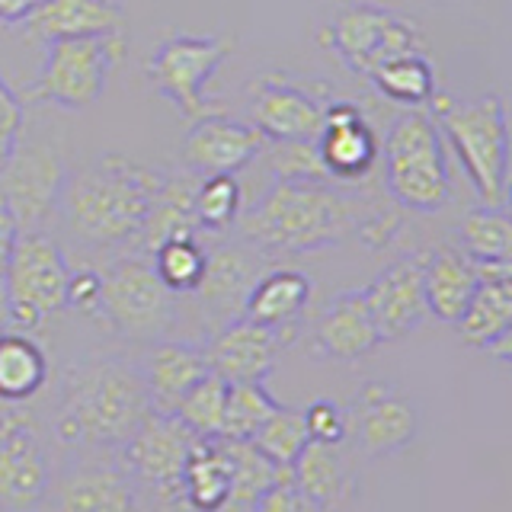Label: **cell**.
<instances>
[{"mask_svg":"<svg viewBox=\"0 0 512 512\" xmlns=\"http://www.w3.org/2000/svg\"><path fill=\"white\" fill-rule=\"evenodd\" d=\"M461 340L468 346L487 349L500 362H509L512 333V276L477 279L468 308L455 320Z\"/></svg>","mask_w":512,"mask_h":512,"instance_id":"25","label":"cell"},{"mask_svg":"<svg viewBox=\"0 0 512 512\" xmlns=\"http://www.w3.org/2000/svg\"><path fill=\"white\" fill-rule=\"evenodd\" d=\"M26 128V106L16 96V90L7 84V77L0 74V164L10 157L16 138L23 135Z\"/></svg>","mask_w":512,"mask_h":512,"instance_id":"41","label":"cell"},{"mask_svg":"<svg viewBox=\"0 0 512 512\" xmlns=\"http://www.w3.org/2000/svg\"><path fill=\"white\" fill-rule=\"evenodd\" d=\"M244 208V189L234 180V173H212L199 176L196 196H192V212H196L199 231L221 234L240 218Z\"/></svg>","mask_w":512,"mask_h":512,"instance_id":"35","label":"cell"},{"mask_svg":"<svg viewBox=\"0 0 512 512\" xmlns=\"http://www.w3.org/2000/svg\"><path fill=\"white\" fill-rule=\"evenodd\" d=\"M48 512H135V477L122 461L87 452L45 490Z\"/></svg>","mask_w":512,"mask_h":512,"instance_id":"13","label":"cell"},{"mask_svg":"<svg viewBox=\"0 0 512 512\" xmlns=\"http://www.w3.org/2000/svg\"><path fill=\"white\" fill-rule=\"evenodd\" d=\"M330 96L314 93L311 87L285 80L279 74H263L250 90L247 122L266 141H295L317 138L324 128V112Z\"/></svg>","mask_w":512,"mask_h":512,"instance_id":"14","label":"cell"},{"mask_svg":"<svg viewBox=\"0 0 512 512\" xmlns=\"http://www.w3.org/2000/svg\"><path fill=\"white\" fill-rule=\"evenodd\" d=\"M276 410H279V400L266 391L263 381H234V384H228L221 439L250 442L256 436V429H260Z\"/></svg>","mask_w":512,"mask_h":512,"instance_id":"34","label":"cell"},{"mask_svg":"<svg viewBox=\"0 0 512 512\" xmlns=\"http://www.w3.org/2000/svg\"><path fill=\"white\" fill-rule=\"evenodd\" d=\"M368 80L394 103H404L407 109H420L432 103L436 96V74L432 64L423 58V52H407L381 61L378 68L368 74Z\"/></svg>","mask_w":512,"mask_h":512,"instance_id":"32","label":"cell"},{"mask_svg":"<svg viewBox=\"0 0 512 512\" xmlns=\"http://www.w3.org/2000/svg\"><path fill=\"white\" fill-rule=\"evenodd\" d=\"M231 48L234 42L228 36H183L180 32L154 48V55L144 61V77L189 122H199L215 112L205 100V84L231 55Z\"/></svg>","mask_w":512,"mask_h":512,"instance_id":"9","label":"cell"},{"mask_svg":"<svg viewBox=\"0 0 512 512\" xmlns=\"http://www.w3.org/2000/svg\"><path fill=\"white\" fill-rule=\"evenodd\" d=\"M26 29L42 45L109 36L125 29V10L119 0H42L26 20Z\"/></svg>","mask_w":512,"mask_h":512,"instance_id":"24","label":"cell"},{"mask_svg":"<svg viewBox=\"0 0 512 512\" xmlns=\"http://www.w3.org/2000/svg\"><path fill=\"white\" fill-rule=\"evenodd\" d=\"M266 148V138L244 119H228V116H212L199 119L189 128L186 144H183V167L212 176V173H240L250 167L260 151Z\"/></svg>","mask_w":512,"mask_h":512,"instance_id":"20","label":"cell"},{"mask_svg":"<svg viewBox=\"0 0 512 512\" xmlns=\"http://www.w3.org/2000/svg\"><path fill=\"white\" fill-rule=\"evenodd\" d=\"M148 413L151 400L138 362L84 356L61 375L52 432L77 452H119Z\"/></svg>","mask_w":512,"mask_h":512,"instance_id":"1","label":"cell"},{"mask_svg":"<svg viewBox=\"0 0 512 512\" xmlns=\"http://www.w3.org/2000/svg\"><path fill=\"white\" fill-rule=\"evenodd\" d=\"M301 413H304V426H308L311 442L340 445L349 436L346 410L340 404H333V400H327V397H317L314 404H308Z\"/></svg>","mask_w":512,"mask_h":512,"instance_id":"40","label":"cell"},{"mask_svg":"<svg viewBox=\"0 0 512 512\" xmlns=\"http://www.w3.org/2000/svg\"><path fill=\"white\" fill-rule=\"evenodd\" d=\"M260 263L244 247H215L205 250V272L189 298L199 301L208 320H215V330L231 324L244 314V304L253 282L260 279Z\"/></svg>","mask_w":512,"mask_h":512,"instance_id":"21","label":"cell"},{"mask_svg":"<svg viewBox=\"0 0 512 512\" xmlns=\"http://www.w3.org/2000/svg\"><path fill=\"white\" fill-rule=\"evenodd\" d=\"M477 288V272L464 253L442 247L423 263V292L432 317L455 324Z\"/></svg>","mask_w":512,"mask_h":512,"instance_id":"29","label":"cell"},{"mask_svg":"<svg viewBox=\"0 0 512 512\" xmlns=\"http://www.w3.org/2000/svg\"><path fill=\"white\" fill-rule=\"evenodd\" d=\"M138 372L144 378V388H148L151 410L173 416L186 391L208 375L205 346L164 336V340L148 343V352L138 362Z\"/></svg>","mask_w":512,"mask_h":512,"instance_id":"22","label":"cell"},{"mask_svg":"<svg viewBox=\"0 0 512 512\" xmlns=\"http://www.w3.org/2000/svg\"><path fill=\"white\" fill-rule=\"evenodd\" d=\"M96 298H100V272H93V269L71 272L68 308H77V311H84V314H93V311H96Z\"/></svg>","mask_w":512,"mask_h":512,"instance_id":"43","label":"cell"},{"mask_svg":"<svg viewBox=\"0 0 512 512\" xmlns=\"http://www.w3.org/2000/svg\"><path fill=\"white\" fill-rule=\"evenodd\" d=\"M362 205L340 183L272 180L250 208H240L237 231L260 253H314L359 231Z\"/></svg>","mask_w":512,"mask_h":512,"instance_id":"3","label":"cell"},{"mask_svg":"<svg viewBox=\"0 0 512 512\" xmlns=\"http://www.w3.org/2000/svg\"><path fill=\"white\" fill-rule=\"evenodd\" d=\"M93 317L132 343H157L180 320V295L160 282L151 256L128 253L100 272V298Z\"/></svg>","mask_w":512,"mask_h":512,"instance_id":"6","label":"cell"},{"mask_svg":"<svg viewBox=\"0 0 512 512\" xmlns=\"http://www.w3.org/2000/svg\"><path fill=\"white\" fill-rule=\"evenodd\" d=\"M42 0H0V23L4 26H20L26 23Z\"/></svg>","mask_w":512,"mask_h":512,"instance_id":"45","label":"cell"},{"mask_svg":"<svg viewBox=\"0 0 512 512\" xmlns=\"http://www.w3.org/2000/svg\"><path fill=\"white\" fill-rule=\"evenodd\" d=\"M48 381V359L26 330L0 333V400L23 404Z\"/></svg>","mask_w":512,"mask_h":512,"instance_id":"31","label":"cell"},{"mask_svg":"<svg viewBox=\"0 0 512 512\" xmlns=\"http://www.w3.org/2000/svg\"><path fill=\"white\" fill-rule=\"evenodd\" d=\"M432 116L455 148L464 173L477 189L480 205L500 208L509 202V125L506 106L496 93L477 100L432 96Z\"/></svg>","mask_w":512,"mask_h":512,"instance_id":"4","label":"cell"},{"mask_svg":"<svg viewBox=\"0 0 512 512\" xmlns=\"http://www.w3.org/2000/svg\"><path fill=\"white\" fill-rule=\"evenodd\" d=\"M151 263L173 295H189L205 272V250L196 237H170L151 253Z\"/></svg>","mask_w":512,"mask_h":512,"instance_id":"38","label":"cell"},{"mask_svg":"<svg viewBox=\"0 0 512 512\" xmlns=\"http://www.w3.org/2000/svg\"><path fill=\"white\" fill-rule=\"evenodd\" d=\"M71 263L52 234L20 231L4 276V304L16 330H36L48 314L68 308Z\"/></svg>","mask_w":512,"mask_h":512,"instance_id":"8","label":"cell"},{"mask_svg":"<svg viewBox=\"0 0 512 512\" xmlns=\"http://www.w3.org/2000/svg\"><path fill=\"white\" fill-rule=\"evenodd\" d=\"M192 442H196V436L176 416L151 410L148 420L132 432V439L119 452H122V464L135 480L160 493H180V477Z\"/></svg>","mask_w":512,"mask_h":512,"instance_id":"15","label":"cell"},{"mask_svg":"<svg viewBox=\"0 0 512 512\" xmlns=\"http://www.w3.org/2000/svg\"><path fill=\"white\" fill-rule=\"evenodd\" d=\"M224 400H228V381L215 372H208L186 391V397L180 400V407H176L173 416L192 432V436L218 439L221 423H224Z\"/></svg>","mask_w":512,"mask_h":512,"instance_id":"36","label":"cell"},{"mask_svg":"<svg viewBox=\"0 0 512 512\" xmlns=\"http://www.w3.org/2000/svg\"><path fill=\"white\" fill-rule=\"evenodd\" d=\"M68 160L48 138H16L10 157L0 164V202H4L20 231H39L55 215L61 186L68 180Z\"/></svg>","mask_w":512,"mask_h":512,"instance_id":"10","label":"cell"},{"mask_svg":"<svg viewBox=\"0 0 512 512\" xmlns=\"http://www.w3.org/2000/svg\"><path fill=\"white\" fill-rule=\"evenodd\" d=\"M263 167L269 170L272 180H288V183H333L330 173L324 170V160L317 154L314 138H295V141H266L260 151Z\"/></svg>","mask_w":512,"mask_h":512,"instance_id":"37","label":"cell"},{"mask_svg":"<svg viewBox=\"0 0 512 512\" xmlns=\"http://www.w3.org/2000/svg\"><path fill=\"white\" fill-rule=\"evenodd\" d=\"M311 292H314L311 279L301 276L295 269L263 272V276L253 282L247 304H244V314L240 317L253 320V324L272 327V330L285 333L288 340H295V330L311 304Z\"/></svg>","mask_w":512,"mask_h":512,"instance_id":"26","label":"cell"},{"mask_svg":"<svg viewBox=\"0 0 512 512\" xmlns=\"http://www.w3.org/2000/svg\"><path fill=\"white\" fill-rule=\"evenodd\" d=\"M314 144L333 183H359L381 160L372 125L362 116V109L349 100H330L324 128L317 132Z\"/></svg>","mask_w":512,"mask_h":512,"instance_id":"16","label":"cell"},{"mask_svg":"<svg viewBox=\"0 0 512 512\" xmlns=\"http://www.w3.org/2000/svg\"><path fill=\"white\" fill-rule=\"evenodd\" d=\"M346 429L365 455H394L416 436V410L410 400L384 381H368L346 413Z\"/></svg>","mask_w":512,"mask_h":512,"instance_id":"17","label":"cell"},{"mask_svg":"<svg viewBox=\"0 0 512 512\" xmlns=\"http://www.w3.org/2000/svg\"><path fill=\"white\" fill-rule=\"evenodd\" d=\"M381 333L368 311L362 288H349V292L336 295L324 314L317 317L314 327V346L324 352L327 359L340 362H356L368 352H375L381 346Z\"/></svg>","mask_w":512,"mask_h":512,"instance_id":"23","label":"cell"},{"mask_svg":"<svg viewBox=\"0 0 512 512\" xmlns=\"http://www.w3.org/2000/svg\"><path fill=\"white\" fill-rule=\"evenodd\" d=\"M333 52L343 58L349 71L368 77L381 61L420 52V29L407 16L378 4H343L327 26Z\"/></svg>","mask_w":512,"mask_h":512,"instance_id":"11","label":"cell"},{"mask_svg":"<svg viewBox=\"0 0 512 512\" xmlns=\"http://www.w3.org/2000/svg\"><path fill=\"white\" fill-rule=\"evenodd\" d=\"M288 336L253 324L247 317H237L231 324H224L221 330L212 333V340L205 343V359L208 372L221 375L228 384L234 381H266V375L276 365L279 349H285Z\"/></svg>","mask_w":512,"mask_h":512,"instance_id":"19","label":"cell"},{"mask_svg":"<svg viewBox=\"0 0 512 512\" xmlns=\"http://www.w3.org/2000/svg\"><path fill=\"white\" fill-rule=\"evenodd\" d=\"M340 445H324V442H308L292 461V480L298 490L304 493L314 509H330L336 503H343V496L349 493L352 480L346 474V464L336 452Z\"/></svg>","mask_w":512,"mask_h":512,"instance_id":"30","label":"cell"},{"mask_svg":"<svg viewBox=\"0 0 512 512\" xmlns=\"http://www.w3.org/2000/svg\"><path fill=\"white\" fill-rule=\"evenodd\" d=\"M0 333H4V330H0Z\"/></svg>","mask_w":512,"mask_h":512,"instance_id":"46","label":"cell"},{"mask_svg":"<svg viewBox=\"0 0 512 512\" xmlns=\"http://www.w3.org/2000/svg\"><path fill=\"white\" fill-rule=\"evenodd\" d=\"M423 263L426 256L420 253L394 260L388 269L378 272L375 282L362 288L381 340H400L426 320L429 308L423 292Z\"/></svg>","mask_w":512,"mask_h":512,"instance_id":"18","label":"cell"},{"mask_svg":"<svg viewBox=\"0 0 512 512\" xmlns=\"http://www.w3.org/2000/svg\"><path fill=\"white\" fill-rule=\"evenodd\" d=\"M461 253L480 263H512V221L506 205H477L458 224Z\"/></svg>","mask_w":512,"mask_h":512,"instance_id":"33","label":"cell"},{"mask_svg":"<svg viewBox=\"0 0 512 512\" xmlns=\"http://www.w3.org/2000/svg\"><path fill=\"white\" fill-rule=\"evenodd\" d=\"M260 452L276 464V468H292V461L298 452L311 442L308 426H304V413L298 407H282L269 416V420L256 429V436L250 439Z\"/></svg>","mask_w":512,"mask_h":512,"instance_id":"39","label":"cell"},{"mask_svg":"<svg viewBox=\"0 0 512 512\" xmlns=\"http://www.w3.org/2000/svg\"><path fill=\"white\" fill-rule=\"evenodd\" d=\"M164 173L141 167L122 154L93 157L90 164L68 173L55 205L77 244L84 247H122L135 244Z\"/></svg>","mask_w":512,"mask_h":512,"instance_id":"2","label":"cell"},{"mask_svg":"<svg viewBox=\"0 0 512 512\" xmlns=\"http://www.w3.org/2000/svg\"><path fill=\"white\" fill-rule=\"evenodd\" d=\"M199 186V173L192 170H173L164 173L160 189L154 196V205L148 212V221L135 240V253L151 256L164 240L170 237H196L199 234V221L192 212V196H196Z\"/></svg>","mask_w":512,"mask_h":512,"instance_id":"27","label":"cell"},{"mask_svg":"<svg viewBox=\"0 0 512 512\" xmlns=\"http://www.w3.org/2000/svg\"><path fill=\"white\" fill-rule=\"evenodd\" d=\"M16 237H20V224H16L10 208L0 202V288H4V276H7L13 247H16Z\"/></svg>","mask_w":512,"mask_h":512,"instance_id":"44","label":"cell"},{"mask_svg":"<svg viewBox=\"0 0 512 512\" xmlns=\"http://www.w3.org/2000/svg\"><path fill=\"white\" fill-rule=\"evenodd\" d=\"M384 180L397 205L410 212H439L452 199V173L445 164L439 125L429 112L404 109L384 135Z\"/></svg>","mask_w":512,"mask_h":512,"instance_id":"5","label":"cell"},{"mask_svg":"<svg viewBox=\"0 0 512 512\" xmlns=\"http://www.w3.org/2000/svg\"><path fill=\"white\" fill-rule=\"evenodd\" d=\"M125 45V29L109 32V36L48 42L32 100L71 112L93 106L106 93L112 71L125 58Z\"/></svg>","mask_w":512,"mask_h":512,"instance_id":"7","label":"cell"},{"mask_svg":"<svg viewBox=\"0 0 512 512\" xmlns=\"http://www.w3.org/2000/svg\"><path fill=\"white\" fill-rule=\"evenodd\" d=\"M180 496L192 512H221L231 496V458L221 439L192 442L180 477Z\"/></svg>","mask_w":512,"mask_h":512,"instance_id":"28","label":"cell"},{"mask_svg":"<svg viewBox=\"0 0 512 512\" xmlns=\"http://www.w3.org/2000/svg\"><path fill=\"white\" fill-rule=\"evenodd\" d=\"M48 455L36 420L10 404L0 413V512H36L48 490Z\"/></svg>","mask_w":512,"mask_h":512,"instance_id":"12","label":"cell"},{"mask_svg":"<svg viewBox=\"0 0 512 512\" xmlns=\"http://www.w3.org/2000/svg\"><path fill=\"white\" fill-rule=\"evenodd\" d=\"M253 512H314V506L304 500V493L292 480V471L279 468V477L266 487Z\"/></svg>","mask_w":512,"mask_h":512,"instance_id":"42","label":"cell"}]
</instances>
